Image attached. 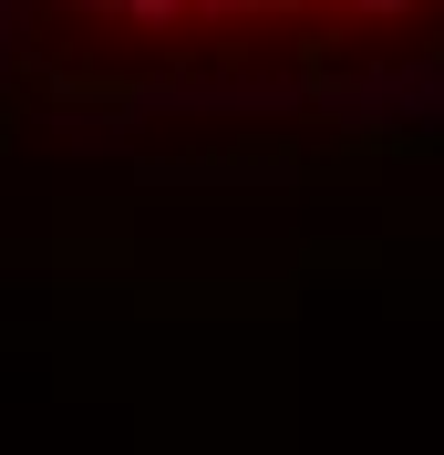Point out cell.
<instances>
[{
    "mask_svg": "<svg viewBox=\"0 0 444 455\" xmlns=\"http://www.w3.org/2000/svg\"><path fill=\"white\" fill-rule=\"evenodd\" d=\"M0 11L21 31H62V52L104 62H300L444 21V0H0Z\"/></svg>",
    "mask_w": 444,
    "mask_h": 455,
    "instance_id": "1",
    "label": "cell"
}]
</instances>
